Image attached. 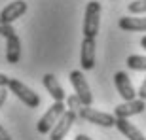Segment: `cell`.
Masks as SVG:
<instances>
[{
  "label": "cell",
  "instance_id": "6da1fadb",
  "mask_svg": "<svg viewBox=\"0 0 146 140\" xmlns=\"http://www.w3.org/2000/svg\"><path fill=\"white\" fill-rule=\"evenodd\" d=\"M101 28V2L91 0L86 6V15H84V38H93L99 34Z\"/></svg>",
  "mask_w": 146,
  "mask_h": 140
},
{
  "label": "cell",
  "instance_id": "7a4b0ae2",
  "mask_svg": "<svg viewBox=\"0 0 146 140\" xmlns=\"http://www.w3.org/2000/svg\"><path fill=\"white\" fill-rule=\"evenodd\" d=\"M8 89H10V91L13 93L21 102H25V106H29V108H38V106H40V102H42L38 93H34L29 85H25L23 81L15 80V78H10Z\"/></svg>",
  "mask_w": 146,
  "mask_h": 140
},
{
  "label": "cell",
  "instance_id": "3957f363",
  "mask_svg": "<svg viewBox=\"0 0 146 140\" xmlns=\"http://www.w3.org/2000/svg\"><path fill=\"white\" fill-rule=\"evenodd\" d=\"M68 81L74 87V95L80 98L82 106H91L93 95H91V89H89V83H87L84 72L82 70H72L70 74H68Z\"/></svg>",
  "mask_w": 146,
  "mask_h": 140
},
{
  "label": "cell",
  "instance_id": "277c9868",
  "mask_svg": "<svg viewBox=\"0 0 146 140\" xmlns=\"http://www.w3.org/2000/svg\"><path fill=\"white\" fill-rule=\"evenodd\" d=\"M65 112H66V108H65L63 102H53L48 108V112L44 114L42 118H40V121H38V125H36L38 133H40V135H49L51 129L55 127V123L63 118Z\"/></svg>",
  "mask_w": 146,
  "mask_h": 140
},
{
  "label": "cell",
  "instance_id": "5b68a950",
  "mask_svg": "<svg viewBox=\"0 0 146 140\" xmlns=\"http://www.w3.org/2000/svg\"><path fill=\"white\" fill-rule=\"evenodd\" d=\"M78 116L82 119H86L93 125H101V127H116V116L114 114H106L101 110H95L91 106H82L78 110Z\"/></svg>",
  "mask_w": 146,
  "mask_h": 140
},
{
  "label": "cell",
  "instance_id": "8992f818",
  "mask_svg": "<svg viewBox=\"0 0 146 140\" xmlns=\"http://www.w3.org/2000/svg\"><path fill=\"white\" fill-rule=\"evenodd\" d=\"M146 108V102L141 98H135V100H127V102H121L114 108V116L116 119H129L131 116H137V114H142Z\"/></svg>",
  "mask_w": 146,
  "mask_h": 140
},
{
  "label": "cell",
  "instance_id": "52a82bcc",
  "mask_svg": "<svg viewBox=\"0 0 146 140\" xmlns=\"http://www.w3.org/2000/svg\"><path fill=\"white\" fill-rule=\"evenodd\" d=\"M76 119V112L74 110H66L65 114H63V118L55 123V127L51 129V133H49V140H63L66 136V133L72 129V123H74Z\"/></svg>",
  "mask_w": 146,
  "mask_h": 140
},
{
  "label": "cell",
  "instance_id": "ba28073f",
  "mask_svg": "<svg viewBox=\"0 0 146 140\" xmlns=\"http://www.w3.org/2000/svg\"><path fill=\"white\" fill-rule=\"evenodd\" d=\"M114 83H116V89H118L119 97L123 98L125 102L127 100H135L137 91H135V87H133V83H131V78L125 72H116L114 74Z\"/></svg>",
  "mask_w": 146,
  "mask_h": 140
},
{
  "label": "cell",
  "instance_id": "9c48e42d",
  "mask_svg": "<svg viewBox=\"0 0 146 140\" xmlns=\"http://www.w3.org/2000/svg\"><path fill=\"white\" fill-rule=\"evenodd\" d=\"M27 2L25 0H13V2H10V4L6 6V8H2V11H0V19L4 23H13L15 19H19V17L25 15V11H27Z\"/></svg>",
  "mask_w": 146,
  "mask_h": 140
},
{
  "label": "cell",
  "instance_id": "30bf717a",
  "mask_svg": "<svg viewBox=\"0 0 146 140\" xmlns=\"http://www.w3.org/2000/svg\"><path fill=\"white\" fill-rule=\"evenodd\" d=\"M95 40L93 38H84L80 49V65L84 70H91L95 66Z\"/></svg>",
  "mask_w": 146,
  "mask_h": 140
},
{
  "label": "cell",
  "instance_id": "8fae6325",
  "mask_svg": "<svg viewBox=\"0 0 146 140\" xmlns=\"http://www.w3.org/2000/svg\"><path fill=\"white\" fill-rule=\"evenodd\" d=\"M42 83H44V87H46V91L49 93V97L53 98V102H63L66 98L65 89H63V85L57 81L55 74H46L42 78Z\"/></svg>",
  "mask_w": 146,
  "mask_h": 140
},
{
  "label": "cell",
  "instance_id": "7c38bea8",
  "mask_svg": "<svg viewBox=\"0 0 146 140\" xmlns=\"http://www.w3.org/2000/svg\"><path fill=\"white\" fill-rule=\"evenodd\" d=\"M118 27L127 32H146V17H121Z\"/></svg>",
  "mask_w": 146,
  "mask_h": 140
},
{
  "label": "cell",
  "instance_id": "4fadbf2b",
  "mask_svg": "<svg viewBox=\"0 0 146 140\" xmlns=\"http://www.w3.org/2000/svg\"><path fill=\"white\" fill-rule=\"evenodd\" d=\"M19 59H21V40L15 34L6 40V61L10 65H17Z\"/></svg>",
  "mask_w": 146,
  "mask_h": 140
},
{
  "label": "cell",
  "instance_id": "5bb4252c",
  "mask_svg": "<svg viewBox=\"0 0 146 140\" xmlns=\"http://www.w3.org/2000/svg\"><path fill=\"white\" fill-rule=\"evenodd\" d=\"M116 129H118L125 138H129V140H146L144 135H142L141 131L131 123L129 119H116Z\"/></svg>",
  "mask_w": 146,
  "mask_h": 140
},
{
  "label": "cell",
  "instance_id": "9a60e30c",
  "mask_svg": "<svg viewBox=\"0 0 146 140\" xmlns=\"http://www.w3.org/2000/svg\"><path fill=\"white\" fill-rule=\"evenodd\" d=\"M125 65L131 70H146V55H129Z\"/></svg>",
  "mask_w": 146,
  "mask_h": 140
},
{
  "label": "cell",
  "instance_id": "2e32d148",
  "mask_svg": "<svg viewBox=\"0 0 146 140\" xmlns=\"http://www.w3.org/2000/svg\"><path fill=\"white\" fill-rule=\"evenodd\" d=\"M131 15H141V13H146V0H131L129 6H127Z\"/></svg>",
  "mask_w": 146,
  "mask_h": 140
},
{
  "label": "cell",
  "instance_id": "e0dca14e",
  "mask_svg": "<svg viewBox=\"0 0 146 140\" xmlns=\"http://www.w3.org/2000/svg\"><path fill=\"white\" fill-rule=\"evenodd\" d=\"M0 36H4L6 40L11 36H15V28L11 27L10 23H4L2 19H0Z\"/></svg>",
  "mask_w": 146,
  "mask_h": 140
},
{
  "label": "cell",
  "instance_id": "ac0fdd59",
  "mask_svg": "<svg viewBox=\"0 0 146 140\" xmlns=\"http://www.w3.org/2000/svg\"><path fill=\"white\" fill-rule=\"evenodd\" d=\"M66 104H68V108H70V110H80L82 108V102H80V98L76 97V95H72V97H68L66 98Z\"/></svg>",
  "mask_w": 146,
  "mask_h": 140
},
{
  "label": "cell",
  "instance_id": "d6986e66",
  "mask_svg": "<svg viewBox=\"0 0 146 140\" xmlns=\"http://www.w3.org/2000/svg\"><path fill=\"white\" fill-rule=\"evenodd\" d=\"M137 95H139V98H141V100H144V102H146V78H144V81L141 83V87H139Z\"/></svg>",
  "mask_w": 146,
  "mask_h": 140
},
{
  "label": "cell",
  "instance_id": "ffe728a7",
  "mask_svg": "<svg viewBox=\"0 0 146 140\" xmlns=\"http://www.w3.org/2000/svg\"><path fill=\"white\" fill-rule=\"evenodd\" d=\"M8 87H0V108L4 106V102H6V98H8Z\"/></svg>",
  "mask_w": 146,
  "mask_h": 140
},
{
  "label": "cell",
  "instance_id": "44dd1931",
  "mask_svg": "<svg viewBox=\"0 0 146 140\" xmlns=\"http://www.w3.org/2000/svg\"><path fill=\"white\" fill-rule=\"evenodd\" d=\"M0 140H11V136H10V133L0 125Z\"/></svg>",
  "mask_w": 146,
  "mask_h": 140
},
{
  "label": "cell",
  "instance_id": "7402d4cb",
  "mask_svg": "<svg viewBox=\"0 0 146 140\" xmlns=\"http://www.w3.org/2000/svg\"><path fill=\"white\" fill-rule=\"evenodd\" d=\"M8 83H10V78L0 72V87H8Z\"/></svg>",
  "mask_w": 146,
  "mask_h": 140
},
{
  "label": "cell",
  "instance_id": "603a6c76",
  "mask_svg": "<svg viewBox=\"0 0 146 140\" xmlns=\"http://www.w3.org/2000/svg\"><path fill=\"white\" fill-rule=\"evenodd\" d=\"M74 140H93V138H89L87 135H78V136H76Z\"/></svg>",
  "mask_w": 146,
  "mask_h": 140
},
{
  "label": "cell",
  "instance_id": "cb8c5ba5",
  "mask_svg": "<svg viewBox=\"0 0 146 140\" xmlns=\"http://www.w3.org/2000/svg\"><path fill=\"white\" fill-rule=\"evenodd\" d=\"M141 46L146 49V36H142V38H141Z\"/></svg>",
  "mask_w": 146,
  "mask_h": 140
}]
</instances>
